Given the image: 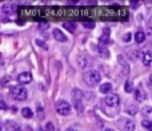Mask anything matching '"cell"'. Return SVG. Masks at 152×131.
Segmentation results:
<instances>
[{"mask_svg": "<svg viewBox=\"0 0 152 131\" xmlns=\"http://www.w3.org/2000/svg\"><path fill=\"white\" fill-rule=\"evenodd\" d=\"M83 79H84V83H86L87 86L95 87L100 83V80H102V75H100L96 70H89V71H87V72H84Z\"/></svg>", "mask_w": 152, "mask_h": 131, "instance_id": "6da1fadb", "label": "cell"}, {"mask_svg": "<svg viewBox=\"0 0 152 131\" xmlns=\"http://www.w3.org/2000/svg\"><path fill=\"white\" fill-rule=\"evenodd\" d=\"M27 88H24L23 86H12L11 87V96L16 100H26L27 99Z\"/></svg>", "mask_w": 152, "mask_h": 131, "instance_id": "7a4b0ae2", "label": "cell"}, {"mask_svg": "<svg viewBox=\"0 0 152 131\" xmlns=\"http://www.w3.org/2000/svg\"><path fill=\"white\" fill-rule=\"evenodd\" d=\"M56 111L60 115H69L71 114V105L66 100H59L56 103Z\"/></svg>", "mask_w": 152, "mask_h": 131, "instance_id": "3957f363", "label": "cell"}, {"mask_svg": "<svg viewBox=\"0 0 152 131\" xmlns=\"http://www.w3.org/2000/svg\"><path fill=\"white\" fill-rule=\"evenodd\" d=\"M103 102H104L108 107H116V106H119V102H120V100H119V96L116 94H108L107 96L104 98Z\"/></svg>", "mask_w": 152, "mask_h": 131, "instance_id": "277c9868", "label": "cell"}, {"mask_svg": "<svg viewBox=\"0 0 152 131\" xmlns=\"http://www.w3.org/2000/svg\"><path fill=\"white\" fill-rule=\"evenodd\" d=\"M89 63H91V60H89L88 55H86V54H80V55H79L77 64H79V67H80V68H86Z\"/></svg>", "mask_w": 152, "mask_h": 131, "instance_id": "5b68a950", "label": "cell"}, {"mask_svg": "<svg viewBox=\"0 0 152 131\" xmlns=\"http://www.w3.org/2000/svg\"><path fill=\"white\" fill-rule=\"evenodd\" d=\"M31 80H32V75L29 72H21V74H19V76H18V82L21 84H27Z\"/></svg>", "mask_w": 152, "mask_h": 131, "instance_id": "8992f818", "label": "cell"}, {"mask_svg": "<svg viewBox=\"0 0 152 131\" xmlns=\"http://www.w3.org/2000/svg\"><path fill=\"white\" fill-rule=\"evenodd\" d=\"M52 35H53V38H55V39L58 40V42H61V43L67 42L66 35H64L59 28H55V29H53V31H52Z\"/></svg>", "mask_w": 152, "mask_h": 131, "instance_id": "52a82bcc", "label": "cell"}, {"mask_svg": "<svg viewBox=\"0 0 152 131\" xmlns=\"http://www.w3.org/2000/svg\"><path fill=\"white\" fill-rule=\"evenodd\" d=\"M145 40V32L143 31V29H139V31L135 34V42L137 43V44H142V43H144Z\"/></svg>", "mask_w": 152, "mask_h": 131, "instance_id": "ba28073f", "label": "cell"}, {"mask_svg": "<svg viewBox=\"0 0 152 131\" xmlns=\"http://www.w3.org/2000/svg\"><path fill=\"white\" fill-rule=\"evenodd\" d=\"M135 98H136L137 102H144L145 98H147V95H145V92L139 87V88L135 91Z\"/></svg>", "mask_w": 152, "mask_h": 131, "instance_id": "9c48e42d", "label": "cell"}, {"mask_svg": "<svg viewBox=\"0 0 152 131\" xmlns=\"http://www.w3.org/2000/svg\"><path fill=\"white\" fill-rule=\"evenodd\" d=\"M99 42L102 46H105L108 42H110V29H104V32H103V35L100 36Z\"/></svg>", "mask_w": 152, "mask_h": 131, "instance_id": "30bf717a", "label": "cell"}, {"mask_svg": "<svg viewBox=\"0 0 152 131\" xmlns=\"http://www.w3.org/2000/svg\"><path fill=\"white\" fill-rule=\"evenodd\" d=\"M5 131H21V129L15 122H7V124H5Z\"/></svg>", "mask_w": 152, "mask_h": 131, "instance_id": "8fae6325", "label": "cell"}, {"mask_svg": "<svg viewBox=\"0 0 152 131\" xmlns=\"http://www.w3.org/2000/svg\"><path fill=\"white\" fill-rule=\"evenodd\" d=\"M118 63L123 67V74H127L129 71V66H128V63L126 62V59H124L123 56H118Z\"/></svg>", "mask_w": 152, "mask_h": 131, "instance_id": "7c38bea8", "label": "cell"}, {"mask_svg": "<svg viewBox=\"0 0 152 131\" xmlns=\"http://www.w3.org/2000/svg\"><path fill=\"white\" fill-rule=\"evenodd\" d=\"M71 96H72V100H83V91L79 88H74Z\"/></svg>", "mask_w": 152, "mask_h": 131, "instance_id": "4fadbf2b", "label": "cell"}, {"mask_svg": "<svg viewBox=\"0 0 152 131\" xmlns=\"http://www.w3.org/2000/svg\"><path fill=\"white\" fill-rule=\"evenodd\" d=\"M142 62L144 66H151L152 63V56L150 52H143L142 54Z\"/></svg>", "mask_w": 152, "mask_h": 131, "instance_id": "5bb4252c", "label": "cell"}, {"mask_svg": "<svg viewBox=\"0 0 152 131\" xmlns=\"http://www.w3.org/2000/svg\"><path fill=\"white\" fill-rule=\"evenodd\" d=\"M111 90H112V84L111 83H103L102 86H100L99 91L102 92V94H110Z\"/></svg>", "mask_w": 152, "mask_h": 131, "instance_id": "9a60e30c", "label": "cell"}, {"mask_svg": "<svg viewBox=\"0 0 152 131\" xmlns=\"http://www.w3.org/2000/svg\"><path fill=\"white\" fill-rule=\"evenodd\" d=\"M142 114L144 115V118L147 119V121L152 122V107H144L142 111Z\"/></svg>", "mask_w": 152, "mask_h": 131, "instance_id": "2e32d148", "label": "cell"}, {"mask_svg": "<svg viewBox=\"0 0 152 131\" xmlns=\"http://www.w3.org/2000/svg\"><path fill=\"white\" fill-rule=\"evenodd\" d=\"M1 11L4 13H11V12H15L16 11V5L15 4H5V5H3L1 7Z\"/></svg>", "mask_w": 152, "mask_h": 131, "instance_id": "e0dca14e", "label": "cell"}, {"mask_svg": "<svg viewBox=\"0 0 152 131\" xmlns=\"http://www.w3.org/2000/svg\"><path fill=\"white\" fill-rule=\"evenodd\" d=\"M127 55L129 56V59H131V60H136V59L140 56V51H137V50H129V51H127Z\"/></svg>", "mask_w": 152, "mask_h": 131, "instance_id": "ac0fdd59", "label": "cell"}, {"mask_svg": "<svg viewBox=\"0 0 152 131\" xmlns=\"http://www.w3.org/2000/svg\"><path fill=\"white\" fill-rule=\"evenodd\" d=\"M97 54H99L100 56H104V58H108V56H110V52H108V50L104 47V46H99V47H97Z\"/></svg>", "mask_w": 152, "mask_h": 131, "instance_id": "d6986e66", "label": "cell"}, {"mask_svg": "<svg viewBox=\"0 0 152 131\" xmlns=\"http://www.w3.org/2000/svg\"><path fill=\"white\" fill-rule=\"evenodd\" d=\"M21 114H23V116L24 118H27V119H29V118L34 116V111H32L29 107H24L23 110H21Z\"/></svg>", "mask_w": 152, "mask_h": 131, "instance_id": "ffe728a7", "label": "cell"}, {"mask_svg": "<svg viewBox=\"0 0 152 131\" xmlns=\"http://www.w3.org/2000/svg\"><path fill=\"white\" fill-rule=\"evenodd\" d=\"M123 131H135V123L131 121H127L123 126Z\"/></svg>", "mask_w": 152, "mask_h": 131, "instance_id": "44dd1931", "label": "cell"}, {"mask_svg": "<svg viewBox=\"0 0 152 131\" xmlns=\"http://www.w3.org/2000/svg\"><path fill=\"white\" fill-rule=\"evenodd\" d=\"M124 90H126V92H134V83L132 82H126V84H124Z\"/></svg>", "mask_w": 152, "mask_h": 131, "instance_id": "7402d4cb", "label": "cell"}, {"mask_svg": "<svg viewBox=\"0 0 152 131\" xmlns=\"http://www.w3.org/2000/svg\"><path fill=\"white\" fill-rule=\"evenodd\" d=\"M63 27H66V29H68L69 32H75V29H76V24H74V23H64V26Z\"/></svg>", "mask_w": 152, "mask_h": 131, "instance_id": "603a6c76", "label": "cell"}, {"mask_svg": "<svg viewBox=\"0 0 152 131\" xmlns=\"http://www.w3.org/2000/svg\"><path fill=\"white\" fill-rule=\"evenodd\" d=\"M36 115H37V118L42 121V119H44V110H43V107L42 106H39L37 107V110H36Z\"/></svg>", "mask_w": 152, "mask_h": 131, "instance_id": "cb8c5ba5", "label": "cell"}, {"mask_svg": "<svg viewBox=\"0 0 152 131\" xmlns=\"http://www.w3.org/2000/svg\"><path fill=\"white\" fill-rule=\"evenodd\" d=\"M142 124H143V127H144V129H147L148 131H152V122L151 121H147V119H144Z\"/></svg>", "mask_w": 152, "mask_h": 131, "instance_id": "d4e9b609", "label": "cell"}, {"mask_svg": "<svg viewBox=\"0 0 152 131\" xmlns=\"http://www.w3.org/2000/svg\"><path fill=\"white\" fill-rule=\"evenodd\" d=\"M8 108V106H7V103L4 102V99H3L1 96H0V110H3V111H5Z\"/></svg>", "mask_w": 152, "mask_h": 131, "instance_id": "484cf974", "label": "cell"}, {"mask_svg": "<svg viewBox=\"0 0 152 131\" xmlns=\"http://www.w3.org/2000/svg\"><path fill=\"white\" fill-rule=\"evenodd\" d=\"M131 39H132V34L131 32H127V34H124V36H123V42H131Z\"/></svg>", "mask_w": 152, "mask_h": 131, "instance_id": "4316f807", "label": "cell"}, {"mask_svg": "<svg viewBox=\"0 0 152 131\" xmlns=\"http://www.w3.org/2000/svg\"><path fill=\"white\" fill-rule=\"evenodd\" d=\"M127 111H128L131 115H136V113H137V108L136 107H134V106H131V107H128L127 108Z\"/></svg>", "mask_w": 152, "mask_h": 131, "instance_id": "83f0119b", "label": "cell"}, {"mask_svg": "<svg viewBox=\"0 0 152 131\" xmlns=\"http://www.w3.org/2000/svg\"><path fill=\"white\" fill-rule=\"evenodd\" d=\"M44 131H55V129H53V124L51 123V122H50V123H47V124H45V127H44Z\"/></svg>", "mask_w": 152, "mask_h": 131, "instance_id": "f1b7e54d", "label": "cell"}, {"mask_svg": "<svg viewBox=\"0 0 152 131\" xmlns=\"http://www.w3.org/2000/svg\"><path fill=\"white\" fill-rule=\"evenodd\" d=\"M84 27H86V28H94L95 23L94 21H84Z\"/></svg>", "mask_w": 152, "mask_h": 131, "instance_id": "f546056e", "label": "cell"}, {"mask_svg": "<svg viewBox=\"0 0 152 131\" xmlns=\"http://www.w3.org/2000/svg\"><path fill=\"white\" fill-rule=\"evenodd\" d=\"M47 28H48V24H47V23L40 24V26H39V29H40V31H43V29H47Z\"/></svg>", "mask_w": 152, "mask_h": 131, "instance_id": "4dcf8cb0", "label": "cell"}, {"mask_svg": "<svg viewBox=\"0 0 152 131\" xmlns=\"http://www.w3.org/2000/svg\"><path fill=\"white\" fill-rule=\"evenodd\" d=\"M137 7H139V3H137V1H131V8H134V10H136Z\"/></svg>", "mask_w": 152, "mask_h": 131, "instance_id": "1f68e13d", "label": "cell"}, {"mask_svg": "<svg viewBox=\"0 0 152 131\" xmlns=\"http://www.w3.org/2000/svg\"><path fill=\"white\" fill-rule=\"evenodd\" d=\"M37 44H39V46H43V47H44L45 48V50H47V47H45V44H44V43H43V42H40V40H37Z\"/></svg>", "mask_w": 152, "mask_h": 131, "instance_id": "d6a6232c", "label": "cell"}, {"mask_svg": "<svg viewBox=\"0 0 152 131\" xmlns=\"http://www.w3.org/2000/svg\"><path fill=\"white\" fill-rule=\"evenodd\" d=\"M148 34L152 35V28H151V27H150V28H148Z\"/></svg>", "mask_w": 152, "mask_h": 131, "instance_id": "836d02e7", "label": "cell"}, {"mask_svg": "<svg viewBox=\"0 0 152 131\" xmlns=\"http://www.w3.org/2000/svg\"><path fill=\"white\" fill-rule=\"evenodd\" d=\"M103 131H115V130H112V129H104Z\"/></svg>", "mask_w": 152, "mask_h": 131, "instance_id": "e575fe53", "label": "cell"}, {"mask_svg": "<svg viewBox=\"0 0 152 131\" xmlns=\"http://www.w3.org/2000/svg\"><path fill=\"white\" fill-rule=\"evenodd\" d=\"M67 131H76V130H75V129H68Z\"/></svg>", "mask_w": 152, "mask_h": 131, "instance_id": "d590c367", "label": "cell"}, {"mask_svg": "<svg viewBox=\"0 0 152 131\" xmlns=\"http://www.w3.org/2000/svg\"><path fill=\"white\" fill-rule=\"evenodd\" d=\"M0 131H1V122H0Z\"/></svg>", "mask_w": 152, "mask_h": 131, "instance_id": "8d00e7d4", "label": "cell"}, {"mask_svg": "<svg viewBox=\"0 0 152 131\" xmlns=\"http://www.w3.org/2000/svg\"><path fill=\"white\" fill-rule=\"evenodd\" d=\"M37 131H42V130H37Z\"/></svg>", "mask_w": 152, "mask_h": 131, "instance_id": "74e56055", "label": "cell"}]
</instances>
